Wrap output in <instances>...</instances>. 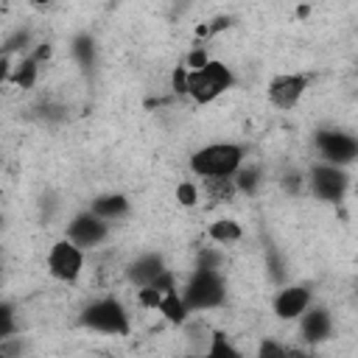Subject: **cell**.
I'll use <instances>...</instances> for the list:
<instances>
[{
    "instance_id": "4316f807",
    "label": "cell",
    "mask_w": 358,
    "mask_h": 358,
    "mask_svg": "<svg viewBox=\"0 0 358 358\" xmlns=\"http://www.w3.org/2000/svg\"><path fill=\"white\" fill-rule=\"evenodd\" d=\"M173 196H176V201H179L182 207H196V204H199V185L190 182V179H187V182H179Z\"/></svg>"
},
{
    "instance_id": "2e32d148",
    "label": "cell",
    "mask_w": 358,
    "mask_h": 358,
    "mask_svg": "<svg viewBox=\"0 0 358 358\" xmlns=\"http://www.w3.org/2000/svg\"><path fill=\"white\" fill-rule=\"evenodd\" d=\"M36 78H39V62H36L31 53L20 56L17 64L11 67V76H8V81H11L14 87H20V90H31V87L36 84Z\"/></svg>"
},
{
    "instance_id": "603a6c76",
    "label": "cell",
    "mask_w": 358,
    "mask_h": 358,
    "mask_svg": "<svg viewBox=\"0 0 358 358\" xmlns=\"http://www.w3.org/2000/svg\"><path fill=\"white\" fill-rule=\"evenodd\" d=\"M28 48H31V31H28V28H17V31L3 42V56H11V53H17V50H22V56H25V53H31Z\"/></svg>"
},
{
    "instance_id": "5b68a950",
    "label": "cell",
    "mask_w": 358,
    "mask_h": 358,
    "mask_svg": "<svg viewBox=\"0 0 358 358\" xmlns=\"http://www.w3.org/2000/svg\"><path fill=\"white\" fill-rule=\"evenodd\" d=\"M84 255H87V252L78 249L73 241L59 238V241L50 243V249H48V255H45V268H48V274H50L53 280H59V282H64V285H73V282H78L81 274H84V260H87Z\"/></svg>"
},
{
    "instance_id": "3957f363",
    "label": "cell",
    "mask_w": 358,
    "mask_h": 358,
    "mask_svg": "<svg viewBox=\"0 0 358 358\" xmlns=\"http://www.w3.org/2000/svg\"><path fill=\"white\" fill-rule=\"evenodd\" d=\"M182 296L190 308V313L199 310H213L227 302V280L221 271L210 268H193L190 277L182 285Z\"/></svg>"
},
{
    "instance_id": "484cf974",
    "label": "cell",
    "mask_w": 358,
    "mask_h": 358,
    "mask_svg": "<svg viewBox=\"0 0 358 358\" xmlns=\"http://www.w3.org/2000/svg\"><path fill=\"white\" fill-rule=\"evenodd\" d=\"M288 355V347L280 344L277 338H260L257 341V350H255V358H285Z\"/></svg>"
},
{
    "instance_id": "52a82bcc",
    "label": "cell",
    "mask_w": 358,
    "mask_h": 358,
    "mask_svg": "<svg viewBox=\"0 0 358 358\" xmlns=\"http://www.w3.org/2000/svg\"><path fill=\"white\" fill-rule=\"evenodd\" d=\"M313 148L319 154V162L347 168L358 159V137L344 129H319L313 134Z\"/></svg>"
},
{
    "instance_id": "8fae6325",
    "label": "cell",
    "mask_w": 358,
    "mask_h": 358,
    "mask_svg": "<svg viewBox=\"0 0 358 358\" xmlns=\"http://www.w3.org/2000/svg\"><path fill=\"white\" fill-rule=\"evenodd\" d=\"M333 336V313L324 305H310L299 316V338L308 347H316Z\"/></svg>"
},
{
    "instance_id": "ffe728a7",
    "label": "cell",
    "mask_w": 358,
    "mask_h": 358,
    "mask_svg": "<svg viewBox=\"0 0 358 358\" xmlns=\"http://www.w3.org/2000/svg\"><path fill=\"white\" fill-rule=\"evenodd\" d=\"M235 185H238V193L255 196L257 187L263 185V168H260V165H243V168L235 173Z\"/></svg>"
},
{
    "instance_id": "9a60e30c",
    "label": "cell",
    "mask_w": 358,
    "mask_h": 358,
    "mask_svg": "<svg viewBox=\"0 0 358 358\" xmlns=\"http://www.w3.org/2000/svg\"><path fill=\"white\" fill-rule=\"evenodd\" d=\"M207 238L215 243V246H229V243H238L243 238V227L235 221V218H215L210 227H207Z\"/></svg>"
},
{
    "instance_id": "f1b7e54d",
    "label": "cell",
    "mask_w": 358,
    "mask_h": 358,
    "mask_svg": "<svg viewBox=\"0 0 358 358\" xmlns=\"http://www.w3.org/2000/svg\"><path fill=\"white\" fill-rule=\"evenodd\" d=\"M210 62H213V59L207 56V50H204L201 45H196V48L187 53V59H185V67H187V70H201V67H207Z\"/></svg>"
},
{
    "instance_id": "d6a6232c",
    "label": "cell",
    "mask_w": 358,
    "mask_h": 358,
    "mask_svg": "<svg viewBox=\"0 0 358 358\" xmlns=\"http://www.w3.org/2000/svg\"><path fill=\"white\" fill-rule=\"evenodd\" d=\"M50 53H53V45H50V42H39V45L31 50V56H34L39 64H42V62H48V59H50Z\"/></svg>"
},
{
    "instance_id": "1f68e13d",
    "label": "cell",
    "mask_w": 358,
    "mask_h": 358,
    "mask_svg": "<svg viewBox=\"0 0 358 358\" xmlns=\"http://www.w3.org/2000/svg\"><path fill=\"white\" fill-rule=\"evenodd\" d=\"M285 358H316V352L308 344H294V347H288V355Z\"/></svg>"
},
{
    "instance_id": "ba28073f",
    "label": "cell",
    "mask_w": 358,
    "mask_h": 358,
    "mask_svg": "<svg viewBox=\"0 0 358 358\" xmlns=\"http://www.w3.org/2000/svg\"><path fill=\"white\" fill-rule=\"evenodd\" d=\"M109 227H112V224L103 221V218H98L92 210H81V213H76V215L67 221L64 238L73 241L78 249L90 252V249H98V246L109 238Z\"/></svg>"
},
{
    "instance_id": "44dd1931",
    "label": "cell",
    "mask_w": 358,
    "mask_h": 358,
    "mask_svg": "<svg viewBox=\"0 0 358 358\" xmlns=\"http://www.w3.org/2000/svg\"><path fill=\"white\" fill-rule=\"evenodd\" d=\"M201 185H204V193L213 201H232L238 196L235 179H201Z\"/></svg>"
},
{
    "instance_id": "d6986e66",
    "label": "cell",
    "mask_w": 358,
    "mask_h": 358,
    "mask_svg": "<svg viewBox=\"0 0 358 358\" xmlns=\"http://www.w3.org/2000/svg\"><path fill=\"white\" fill-rule=\"evenodd\" d=\"M95 39L90 36V34H78L76 39H73V56H76V62L90 73L92 67H95Z\"/></svg>"
},
{
    "instance_id": "f546056e",
    "label": "cell",
    "mask_w": 358,
    "mask_h": 358,
    "mask_svg": "<svg viewBox=\"0 0 358 358\" xmlns=\"http://www.w3.org/2000/svg\"><path fill=\"white\" fill-rule=\"evenodd\" d=\"M266 266L271 268V277L277 280V282H282V277H285V271H282V263H280V257H277V252L268 246L266 249Z\"/></svg>"
},
{
    "instance_id": "d4e9b609",
    "label": "cell",
    "mask_w": 358,
    "mask_h": 358,
    "mask_svg": "<svg viewBox=\"0 0 358 358\" xmlns=\"http://www.w3.org/2000/svg\"><path fill=\"white\" fill-rule=\"evenodd\" d=\"M14 336H17V316H14V305L6 299L0 305V341L14 338Z\"/></svg>"
},
{
    "instance_id": "83f0119b",
    "label": "cell",
    "mask_w": 358,
    "mask_h": 358,
    "mask_svg": "<svg viewBox=\"0 0 358 358\" xmlns=\"http://www.w3.org/2000/svg\"><path fill=\"white\" fill-rule=\"evenodd\" d=\"M187 78H190V70L185 64L171 70V90H173V95H187Z\"/></svg>"
},
{
    "instance_id": "e0dca14e",
    "label": "cell",
    "mask_w": 358,
    "mask_h": 358,
    "mask_svg": "<svg viewBox=\"0 0 358 358\" xmlns=\"http://www.w3.org/2000/svg\"><path fill=\"white\" fill-rule=\"evenodd\" d=\"M162 316H165V322L168 324H185L187 322V316H190V308H187V302H185V296H182V288L179 291H171L162 302H159V308H157Z\"/></svg>"
},
{
    "instance_id": "9c48e42d",
    "label": "cell",
    "mask_w": 358,
    "mask_h": 358,
    "mask_svg": "<svg viewBox=\"0 0 358 358\" xmlns=\"http://www.w3.org/2000/svg\"><path fill=\"white\" fill-rule=\"evenodd\" d=\"M310 76L308 73H280L268 81V103L277 106V109H294L299 106V101L305 98L308 87H310Z\"/></svg>"
},
{
    "instance_id": "5bb4252c",
    "label": "cell",
    "mask_w": 358,
    "mask_h": 358,
    "mask_svg": "<svg viewBox=\"0 0 358 358\" xmlns=\"http://www.w3.org/2000/svg\"><path fill=\"white\" fill-rule=\"evenodd\" d=\"M171 291H179V285H176V274L168 268L157 282H151V285H145V288H137V302L143 305V308H159V302L171 294Z\"/></svg>"
},
{
    "instance_id": "6da1fadb",
    "label": "cell",
    "mask_w": 358,
    "mask_h": 358,
    "mask_svg": "<svg viewBox=\"0 0 358 358\" xmlns=\"http://www.w3.org/2000/svg\"><path fill=\"white\" fill-rule=\"evenodd\" d=\"M246 162V148L241 143H210L190 154V173L199 179H235Z\"/></svg>"
},
{
    "instance_id": "7c38bea8",
    "label": "cell",
    "mask_w": 358,
    "mask_h": 358,
    "mask_svg": "<svg viewBox=\"0 0 358 358\" xmlns=\"http://www.w3.org/2000/svg\"><path fill=\"white\" fill-rule=\"evenodd\" d=\"M165 271H168V266H165V257H162L159 252H143V255H137V257L126 266V280H129L134 288H145V285L157 282Z\"/></svg>"
},
{
    "instance_id": "4fadbf2b",
    "label": "cell",
    "mask_w": 358,
    "mask_h": 358,
    "mask_svg": "<svg viewBox=\"0 0 358 358\" xmlns=\"http://www.w3.org/2000/svg\"><path fill=\"white\" fill-rule=\"evenodd\" d=\"M87 210H92L98 218H103V221H120V218H126L129 213H131V201H129V196H123V193H98L92 201H90V207Z\"/></svg>"
},
{
    "instance_id": "30bf717a",
    "label": "cell",
    "mask_w": 358,
    "mask_h": 358,
    "mask_svg": "<svg viewBox=\"0 0 358 358\" xmlns=\"http://www.w3.org/2000/svg\"><path fill=\"white\" fill-rule=\"evenodd\" d=\"M313 305V288L310 285H299V282H291V285H282L274 299H271V310L280 322H299V316Z\"/></svg>"
},
{
    "instance_id": "cb8c5ba5",
    "label": "cell",
    "mask_w": 358,
    "mask_h": 358,
    "mask_svg": "<svg viewBox=\"0 0 358 358\" xmlns=\"http://www.w3.org/2000/svg\"><path fill=\"white\" fill-rule=\"evenodd\" d=\"M224 266V255L218 252V246H201L199 257H196V268H210V271H221Z\"/></svg>"
},
{
    "instance_id": "8992f818",
    "label": "cell",
    "mask_w": 358,
    "mask_h": 358,
    "mask_svg": "<svg viewBox=\"0 0 358 358\" xmlns=\"http://www.w3.org/2000/svg\"><path fill=\"white\" fill-rule=\"evenodd\" d=\"M308 190L324 201V204H338L344 201L347 190H350V173L347 168H338V165H327V162H313L310 171H308V179H305Z\"/></svg>"
},
{
    "instance_id": "277c9868",
    "label": "cell",
    "mask_w": 358,
    "mask_h": 358,
    "mask_svg": "<svg viewBox=\"0 0 358 358\" xmlns=\"http://www.w3.org/2000/svg\"><path fill=\"white\" fill-rule=\"evenodd\" d=\"M235 87V73L227 62L213 59L207 67L201 70H190L187 78V98H193L199 106L213 103L215 98H221L224 92H229Z\"/></svg>"
},
{
    "instance_id": "7402d4cb",
    "label": "cell",
    "mask_w": 358,
    "mask_h": 358,
    "mask_svg": "<svg viewBox=\"0 0 358 358\" xmlns=\"http://www.w3.org/2000/svg\"><path fill=\"white\" fill-rule=\"evenodd\" d=\"M34 112H36V117L42 123H62V120H67V106H62L56 101H42V103L34 106Z\"/></svg>"
},
{
    "instance_id": "4dcf8cb0",
    "label": "cell",
    "mask_w": 358,
    "mask_h": 358,
    "mask_svg": "<svg viewBox=\"0 0 358 358\" xmlns=\"http://www.w3.org/2000/svg\"><path fill=\"white\" fill-rule=\"evenodd\" d=\"M302 182H305V179H302V173H296V171H291V173H285V176H282V187H285L288 193H296V190L302 187Z\"/></svg>"
},
{
    "instance_id": "ac0fdd59",
    "label": "cell",
    "mask_w": 358,
    "mask_h": 358,
    "mask_svg": "<svg viewBox=\"0 0 358 358\" xmlns=\"http://www.w3.org/2000/svg\"><path fill=\"white\" fill-rule=\"evenodd\" d=\"M204 358H246V355L229 341V336L224 330H210Z\"/></svg>"
},
{
    "instance_id": "7a4b0ae2",
    "label": "cell",
    "mask_w": 358,
    "mask_h": 358,
    "mask_svg": "<svg viewBox=\"0 0 358 358\" xmlns=\"http://www.w3.org/2000/svg\"><path fill=\"white\" fill-rule=\"evenodd\" d=\"M78 324L84 330H95L103 336H129V330H131L129 308L112 294L90 299L78 313Z\"/></svg>"
}]
</instances>
